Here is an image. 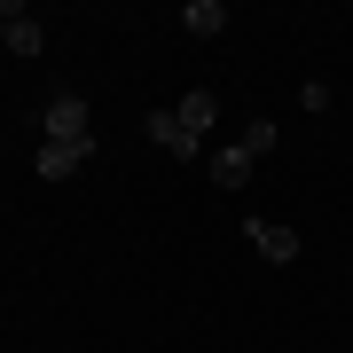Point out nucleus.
Segmentation results:
<instances>
[{
	"label": "nucleus",
	"mask_w": 353,
	"mask_h": 353,
	"mask_svg": "<svg viewBox=\"0 0 353 353\" xmlns=\"http://www.w3.org/2000/svg\"><path fill=\"white\" fill-rule=\"evenodd\" d=\"M0 55H24V63L48 55V24H39L24 0H0Z\"/></svg>",
	"instance_id": "20e7f679"
},
{
	"label": "nucleus",
	"mask_w": 353,
	"mask_h": 353,
	"mask_svg": "<svg viewBox=\"0 0 353 353\" xmlns=\"http://www.w3.org/2000/svg\"><path fill=\"white\" fill-rule=\"evenodd\" d=\"M39 141H94V110H87V94H48L39 102Z\"/></svg>",
	"instance_id": "7ed1b4c3"
},
{
	"label": "nucleus",
	"mask_w": 353,
	"mask_h": 353,
	"mask_svg": "<svg viewBox=\"0 0 353 353\" xmlns=\"http://www.w3.org/2000/svg\"><path fill=\"white\" fill-rule=\"evenodd\" d=\"M102 141H39V181H71Z\"/></svg>",
	"instance_id": "423d86ee"
},
{
	"label": "nucleus",
	"mask_w": 353,
	"mask_h": 353,
	"mask_svg": "<svg viewBox=\"0 0 353 353\" xmlns=\"http://www.w3.org/2000/svg\"><path fill=\"white\" fill-rule=\"evenodd\" d=\"M275 118H252V126H243L236 141H228V150H212V189H243V181L259 173L267 165V150H275Z\"/></svg>",
	"instance_id": "f03ea898"
},
{
	"label": "nucleus",
	"mask_w": 353,
	"mask_h": 353,
	"mask_svg": "<svg viewBox=\"0 0 353 353\" xmlns=\"http://www.w3.org/2000/svg\"><path fill=\"white\" fill-rule=\"evenodd\" d=\"M212 126H220V94H212V87H189L181 102L150 110V126H141V134H150L165 157H204V150H212Z\"/></svg>",
	"instance_id": "f257e3e1"
},
{
	"label": "nucleus",
	"mask_w": 353,
	"mask_h": 353,
	"mask_svg": "<svg viewBox=\"0 0 353 353\" xmlns=\"http://www.w3.org/2000/svg\"><path fill=\"white\" fill-rule=\"evenodd\" d=\"M181 32L189 39H220L228 32V0H189V8H181Z\"/></svg>",
	"instance_id": "0eeeda50"
},
{
	"label": "nucleus",
	"mask_w": 353,
	"mask_h": 353,
	"mask_svg": "<svg viewBox=\"0 0 353 353\" xmlns=\"http://www.w3.org/2000/svg\"><path fill=\"white\" fill-rule=\"evenodd\" d=\"M243 236H252V252L259 259H275V267H290V259H299V228H283V220H243Z\"/></svg>",
	"instance_id": "39448f33"
}]
</instances>
